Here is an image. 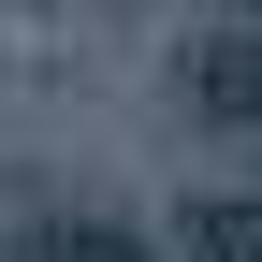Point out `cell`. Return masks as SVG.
<instances>
[{"label": "cell", "mask_w": 262, "mask_h": 262, "mask_svg": "<svg viewBox=\"0 0 262 262\" xmlns=\"http://www.w3.org/2000/svg\"><path fill=\"white\" fill-rule=\"evenodd\" d=\"M175 88H189L204 131H262V15H219L204 44L175 58Z\"/></svg>", "instance_id": "obj_1"}, {"label": "cell", "mask_w": 262, "mask_h": 262, "mask_svg": "<svg viewBox=\"0 0 262 262\" xmlns=\"http://www.w3.org/2000/svg\"><path fill=\"white\" fill-rule=\"evenodd\" d=\"M15 262H160V233H131V219H88V204H58V219H29Z\"/></svg>", "instance_id": "obj_2"}, {"label": "cell", "mask_w": 262, "mask_h": 262, "mask_svg": "<svg viewBox=\"0 0 262 262\" xmlns=\"http://www.w3.org/2000/svg\"><path fill=\"white\" fill-rule=\"evenodd\" d=\"M175 262H262V204H248V189L175 204Z\"/></svg>", "instance_id": "obj_3"}, {"label": "cell", "mask_w": 262, "mask_h": 262, "mask_svg": "<svg viewBox=\"0 0 262 262\" xmlns=\"http://www.w3.org/2000/svg\"><path fill=\"white\" fill-rule=\"evenodd\" d=\"M248 15H262V0H248Z\"/></svg>", "instance_id": "obj_4"}]
</instances>
